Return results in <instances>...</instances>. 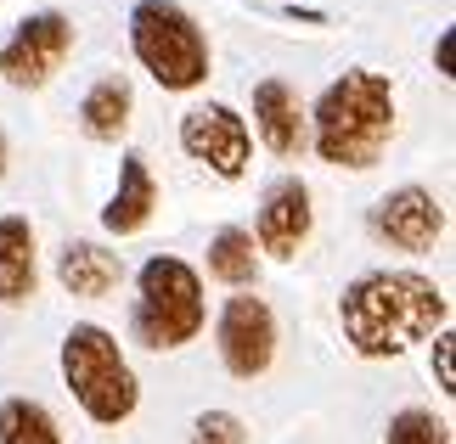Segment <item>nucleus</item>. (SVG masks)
Instances as JSON below:
<instances>
[{"instance_id":"f257e3e1","label":"nucleus","mask_w":456,"mask_h":444,"mask_svg":"<svg viewBox=\"0 0 456 444\" xmlns=\"http://www.w3.org/2000/svg\"><path fill=\"white\" fill-rule=\"evenodd\" d=\"M338 321H344V343L361 360H389V354L445 332L451 298L417 270H372L344 287Z\"/></svg>"},{"instance_id":"f03ea898","label":"nucleus","mask_w":456,"mask_h":444,"mask_svg":"<svg viewBox=\"0 0 456 444\" xmlns=\"http://www.w3.org/2000/svg\"><path fill=\"white\" fill-rule=\"evenodd\" d=\"M310 118V147L322 152V164L338 169H372L383 147L395 135V85L372 74V68H349L344 79H332Z\"/></svg>"},{"instance_id":"7ed1b4c3","label":"nucleus","mask_w":456,"mask_h":444,"mask_svg":"<svg viewBox=\"0 0 456 444\" xmlns=\"http://www.w3.org/2000/svg\"><path fill=\"white\" fill-rule=\"evenodd\" d=\"M62 377L74 388V400L85 405V416L102 422V428H118V422L135 416L142 405V388H135V371L118 349V337L96 321L68 327L62 337Z\"/></svg>"},{"instance_id":"20e7f679","label":"nucleus","mask_w":456,"mask_h":444,"mask_svg":"<svg viewBox=\"0 0 456 444\" xmlns=\"http://www.w3.org/2000/svg\"><path fill=\"white\" fill-rule=\"evenodd\" d=\"M130 332H135V343H147V349H181L203 332V281L186 259L158 254V259L142 264Z\"/></svg>"},{"instance_id":"39448f33","label":"nucleus","mask_w":456,"mask_h":444,"mask_svg":"<svg viewBox=\"0 0 456 444\" xmlns=\"http://www.w3.org/2000/svg\"><path fill=\"white\" fill-rule=\"evenodd\" d=\"M130 51L164 91H198L208 79V34L175 0H142L130 12Z\"/></svg>"},{"instance_id":"423d86ee","label":"nucleus","mask_w":456,"mask_h":444,"mask_svg":"<svg viewBox=\"0 0 456 444\" xmlns=\"http://www.w3.org/2000/svg\"><path fill=\"white\" fill-rule=\"evenodd\" d=\"M74 51V23L62 12H34L17 23V34L0 45V79L12 91H40V85L57 79V68Z\"/></svg>"},{"instance_id":"0eeeda50","label":"nucleus","mask_w":456,"mask_h":444,"mask_svg":"<svg viewBox=\"0 0 456 444\" xmlns=\"http://www.w3.org/2000/svg\"><path fill=\"white\" fill-rule=\"evenodd\" d=\"M220 360L232 377L242 383H254V377H265L271 360H276V315L265 298H254V293H237V298H225V310H220Z\"/></svg>"},{"instance_id":"6e6552de","label":"nucleus","mask_w":456,"mask_h":444,"mask_svg":"<svg viewBox=\"0 0 456 444\" xmlns=\"http://www.w3.org/2000/svg\"><path fill=\"white\" fill-rule=\"evenodd\" d=\"M181 147L186 157H198L220 174V181H242L248 174V152H254V135L225 101H203L181 118Z\"/></svg>"},{"instance_id":"1a4fd4ad","label":"nucleus","mask_w":456,"mask_h":444,"mask_svg":"<svg viewBox=\"0 0 456 444\" xmlns=\"http://www.w3.org/2000/svg\"><path fill=\"white\" fill-rule=\"evenodd\" d=\"M310 186L299 181V174H282V181H271L265 191V203H259V225L248 230L259 254H271V259H293L299 247L310 242Z\"/></svg>"},{"instance_id":"9d476101","label":"nucleus","mask_w":456,"mask_h":444,"mask_svg":"<svg viewBox=\"0 0 456 444\" xmlns=\"http://www.w3.org/2000/svg\"><path fill=\"white\" fill-rule=\"evenodd\" d=\"M372 230L389 247H400V254H428V247L445 237V208L423 186H400L372 208Z\"/></svg>"},{"instance_id":"9b49d317","label":"nucleus","mask_w":456,"mask_h":444,"mask_svg":"<svg viewBox=\"0 0 456 444\" xmlns=\"http://www.w3.org/2000/svg\"><path fill=\"white\" fill-rule=\"evenodd\" d=\"M254 130L276 157H299L310 147V118L305 101L288 79H259L254 85Z\"/></svg>"},{"instance_id":"f8f14e48","label":"nucleus","mask_w":456,"mask_h":444,"mask_svg":"<svg viewBox=\"0 0 456 444\" xmlns=\"http://www.w3.org/2000/svg\"><path fill=\"white\" fill-rule=\"evenodd\" d=\"M158 208V186H152V169L142 152H125V164H118V191L108 198L102 208V225L113 230V237H135Z\"/></svg>"},{"instance_id":"ddd939ff","label":"nucleus","mask_w":456,"mask_h":444,"mask_svg":"<svg viewBox=\"0 0 456 444\" xmlns=\"http://www.w3.org/2000/svg\"><path fill=\"white\" fill-rule=\"evenodd\" d=\"M57 281L74 298H108L125 281V259L108 254L102 242H68L57 254Z\"/></svg>"},{"instance_id":"4468645a","label":"nucleus","mask_w":456,"mask_h":444,"mask_svg":"<svg viewBox=\"0 0 456 444\" xmlns=\"http://www.w3.org/2000/svg\"><path fill=\"white\" fill-rule=\"evenodd\" d=\"M40 287V264H34V225L23 214L0 220V304H28Z\"/></svg>"},{"instance_id":"2eb2a0df","label":"nucleus","mask_w":456,"mask_h":444,"mask_svg":"<svg viewBox=\"0 0 456 444\" xmlns=\"http://www.w3.org/2000/svg\"><path fill=\"white\" fill-rule=\"evenodd\" d=\"M130 113H135V91H130L125 74L96 79L91 91H85V101H79V124H85L91 141H118L130 130Z\"/></svg>"},{"instance_id":"dca6fc26","label":"nucleus","mask_w":456,"mask_h":444,"mask_svg":"<svg viewBox=\"0 0 456 444\" xmlns=\"http://www.w3.org/2000/svg\"><path fill=\"white\" fill-rule=\"evenodd\" d=\"M208 276L225 281V287H248L259 276V254H254V237L242 225H225L215 230V242H208Z\"/></svg>"},{"instance_id":"f3484780","label":"nucleus","mask_w":456,"mask_h":444,"mask_svg":"<svg viewBox=\"0 0 456 444\" xmlns=\"http://www.w3.org/2000/svg\"><path fill=\"white\" fill-rule=\"evenodd\" d=\"M0 444H62L57 416L40 400H23V394L0 400Z\"/></svg>"},{"instance_id":"a211bd4d","label":"nucleus","mask_w":456,"mask_h":444,"mask_svg":"<svg viewBox=\"0 0 456 444\" xmlns=\"http://www.w3.org/2000/svg\"><path fill=\"white\" fill-rule=\"evenodd\" d=\"M383 444H451V428L434 411H423V405H406V411L389 416V433H383Z\"/></svg>"},{"instance_id":"6ab92c4d","label":"nucleus","mask_w":456,"mask_h":444,"mask_svg":"<svg viewBox=\"0 0 456 444\" xmlns=\"http://www.w3.org/2000/svg\"><path fill=\"white\" fill-rule=\"evenodd\" d=\"M191 444H248V428L232 411H203L191 422Z\"/></svg>"},{"instance_id":"aec40b11","label":"nucleus","mask_w":456,"mask_h":444,"mask_svg":"<svg viewBox=\"0 0 456 444\" xmlns=\"http://www.w3.org/2000/svg\"><path fill=\"white\" fill-rule=\"evenodd\" d=\"M434 377L445 394H456V366H451V332H434Z\"/></svg>"},{"instance_id":"412c9836","label":"nucleus","mask_w":456,"mask_h":444,"mask_svg":"<svg viewBox=\"0 0 456 444\" xmlns=\"http://www.w3.org/2000/svg\"><path fill=\"white\" fill-rule=\"evenodd\" d=\"M451 62H456V34L445 28V34H440V40H434V68H440V74L451 79Z\"/></svg>"},{"instance_id":"4be33fe9","label":"nucleus","mask_w":456,"mask_h":444,"mask_svg":"<svg viewBox=\"0 0 456 444\" xmlns=\"http://www.w3.org/2000/svg\"><path fill=\"white\" fill-rule=\"evenodd\" d=\"M0 174H6V135H0Z\"/></svg>"}]
</instances>
